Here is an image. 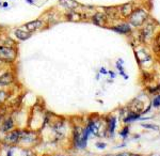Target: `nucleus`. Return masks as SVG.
Here are the masks:
<instances>
[{
	"label": "nucleus",
	"mask_w": 160,
	"mask_h": 156,
	"mask_svg": "<svg viewBox=\"0 0 160 156\" xmlns=\"http://www.w3.org/2000/svg\"><path fill=\"white\" fill-rule=\"evenodd\" d=\"M18 57V47L0 44V60L4 64H13Z\"/></svg>",
	"instance_id": "nucleus-1"
},
{
	"label": "nucleus",
	"mask_w": 160,
	"mask_h": 156,
	"mask_svg": "<svg viewBox=\"0 0 160 156\" xmlns=\"http://www.w3.org/2000/svg\"><path fill=\"white\" fill-rule=\"evenodd\" d=\"M25 29H27V31L31 32V33H35V32L40 31V30L46 29L48 28V24L45 22V20L43 18H37V20H30V22H26V24L22 25Z\"/></svg>",
	"instance_id": "nucleus-2"
},
{
	"label": "nucleus",
	"mask_w": 160,
	"mask_h": 156,
	"mask_svg": "<svg viewBox=\"0 0 160 156\" xmlns=\"http://www.w3.org/2000/svg\"><path fill=\"white\" fill-rule=\"evenodd\" d=\"M130 18H129V22H130L131 25L133 26H141V25L143 24L144 20H146V12L142 9L138 11H135L130 14Z\"/></svg>",
	"instance_id": "nucleus-3"
},
{
	"label": "nucleus",
	"mask_w": 160,
	"mask_h": 156,
	"mask_svg": "<svg viewBox=\"0 0 160 156\" xmlns=\"http://www.w3.org/2000/svg\"><path fill=\"white\" fill-rule=\"evenodd\" d=\"M90 134L87 127L85 129H81V128H77L75 134V143L77 146L79 148H84L85 144H87V135Z\"/></svg>",
	"instance_id": "nucleus-4"
},
{
	"label": "nucleus",
	"mask_w": 160,
	"mask_h": 156,
	"mask_svg": "<svg viewBox=\"0 0 160 156\" xmlns=\"http://www.w3.org/2000/svg\"><path fill=\"white\" fill-rule=\"evenodd\" d=\"M13 34H14L15 39L18 40V41H20V42L27 41V40H29L30 38L33 35V33H31V32H29V31H27V29H25L22 26L15 28L14 31H13Z\"/></svg>",
	"instance_id": "nucleus-5"
},
{
	"label": "nucleus",
	"mask_w": 160,
	"mask_h": 156,
	"mask_svg": "<svg viewBox=\"0 0 160 156\" xmlns=\"http://www.w3.org/2000/svg\"><path fill=\"white\" fill-rule=\"evenodd\" d=\"M15 80V74L13 71H7L0 75V86L5 87L10 86L14 82Z\"/></svg>",
	"instance_id": "nucleus-6"
},
{
	"label": "nucleus",
	"mask_w": 160,
	"mask_h": 156,
	"mask_svg": "<svg viewBox=\"0 0 160 156\" xmlns=\"http://www.w3.org/2000/svg\"><path fill=\"white\" fill-rule=\"evenodd\" d=\"M58 4L65 10H77V8L80 7L79 2L76 0H58Z\"/></svg>",
	"instance_id": "nucleus-7"
},
{
	"label": "nucleus",
	"mask_w": 160,
	"mask_h": 156,
	"mask_svg": "<svg viewBox=\"0 0 160 156\" xmlns=\"http://www.w3.org/2000/svg\"><path fill=\"white\" fill-rule=\"evenodd\" d=\"M108 20L107 16L102 12H97L95 13L94 15L92 16V22L96 26H105Z\"/></svg>",
	"instance_id": "nucleus-8"
},
{
	"label": "nucleus",
	"mask_w": 160,
	"mask_h": 156,
	"mask_svg": "<svg viewBox=\"0 0 160 156\" xmlns=\"http://www.w3.org/2000/svg\"><path fill=\"white\" fill-rule=\"evenodd\" d=\"M64 18L68 22H79L81 20V14L76 10H66L64 13Z\"/></svg>",
	"instance_id": "nucleus-9"
},
{
	"label": "nucleus",
	"mask_w": 160,
	"mask_h": 156,
	"mask_svg": "<svg viewBox=\"0 0 160 156\" xmlns=\"http://www.w3.org/2000/svg\"><path fill=\"white\" fill-rule=\"evenodd\" d=\"M19 139H22V132L20 130H12L7 134V140L9 142H17Z\"/></svg>",
	"instance_id": "nucleus-10"
},
{
	"label": "nucleus",
	"mask_w": 160,
	"mask_h": 156,
	"mask_svg": "<svg viewBox=\"0 0 160 156\" xmlns=\"http://www.w3.org/2000/svg\"><path fill=\"white\" fill-rule=\"evenodd\" d=\"M137 56H138V59L140 60V62H142V63L150 61V55H148L144 49H138V50H137Z\"/></svg>",
	"instance_id": "nucleus-11"
},
{
	"label": "nucleus",
	"mask_w": 160,
	"mask_h": 156,
	"mask_svg": "<svg viewBox=\"0 0 160 156\" xmlns=\"http://www.w3.org/2000/svg\"><path fill=\"white\" fill-rule=\"evenodd\" d=\"M153 33H154V26L153 25H148V26H146V27L144 28L143 31H142L143 39L145 40V41H147L150 38H152Z\"/></svg>",
	"instance_id": "nucleus-12"
},
{
	"label": "nucleus",
	"mask_w": 160,
	"mask_h": 156,
	"mask_svg": "<svg viewBox=\"0 0 160 156\" xmlns=\"http://www.w3.org/2000/svg\"><path fill=\"white\" fill-rule=\"evenodd\" d=\"M112 29H113L115 32H117V33H127V32L130 31V27H129L127 24L117 25V26H114V27H112Z\"/></svg>",
	"instance_id": "nucleus-13"
},
{
	"label": "nucleus",
	"mask_w": 160,
	"mask_h": 156,
	"mask_svg": "<svg viewBox=\"0 0 160 156\" xmlns=\"http://www.w3.org/2000/svg\"><path fill=\"white\" fill-rule=\"evenodd\" d=\"M14 126V122H13L12 118H7L2 122V126H1V130L3 132H9L10 129H12V127Z\"/></svg>",
	"instance_id": "nucleus-14"
},
{
	"label": "nucleus",
	"mask_w": 160,
	"mask_h": 156,
	"mask_svg": "<svg viewBox=\"0 0 160 156\" xmlns=\"http://www.w3.org/2000/svg\"><path fill=\"white\" fill-rule=\"evenodd\" d=\"M120 12L123 16L127 17V16H130V14L132 13V5L130 3H127V4H124L121 7L120 9Z\"/></svg>",
	"instance_id": "nucleus-15"
},
{
	"label": "nucleus",
	"mask_w": 160,
	"mask_h": 156,
	"mask_svg": "<svg viewBox=\"0 0 160 156\" xmlns=\"http://www.w3.org/2000/svg\"><path fill=\"white\" fill-rule=\"evenodd\" d=\"M1 44L3 45H7V46H13V47H18V45L16 44V42L14 41V40L12 39V38L10 37H7L4 40L2 41V43Z\"/></svg>",
	"instance_id": "nucleus-16"
},
{
	"label": "nucleus",
	"mask_w": 160,
	"mask_h": 156,
	"mask_svg": "<svg viewBox=\"0 0 160 156\" xmlns=\"http://www.w3.org/2000/svg\"><path fill=\"white\" fill-rule=\"evenodd\" d=\"M9 98V93L7 91H0V107L3 105V103Z\"/></svg>",
	"instance_id": "nucleus-17"
},
{
	"label": "nucleus",
	"mask_w": 160,
	"mask_h": 156,
	"mask_svg": "<svg viewBox=\"0 0 160 156\" xmlns=\"http://www.w3.org/2000/svg\"><path fill=\"white\" fill-rule=\"evenodd\" d=\"M114 127H115V119H114V118H111V119L109 120V130L111 134L113 133Z\"/></svg>",
	"instance_id": "nucleus-18"
},
{
	"label": "nucleus",
	"mask_w": 160,
	"mask_h": 156,
	"mask_svg": "<svg viewBox=\"0 0 160 156\" xmlns=\"http://www.w3.org/2000/svg\"><path fill=\"white\" fill-rule=\"evenodd\" d=\"M9 7H10V4H9V1H2V5H1V9H7Z\"/></svg>",
	"instance_id": "nucleus-19"
},
{
	"label": "nucleus",
	"mask_w": 160,
	"mask_h": 156,
	"mask_svg": "<svg viewBox=\"0 0 160 156\" xmlns=\"http://www.w3.org/2000/svg\"><path fill=\"white\" fill-rule=\"evenodd\" d=\"M25 2L30 5H33V4H35V0H25Z\"/></svg>",
	"instance_id": "nucleus-20"
},
{
	"label": "nucleus",
	"mask_w": 160,
	"mask_h": 156,
	"mask_svg": "<svg viewBox=\"0 0 160 156\" xmlns=\"http://www.w3.org/2000/svg\"><path fill=\"white\" fill-rule=\"evenodd\" d=\"M160 104V98H157L155 100H154V105L155 106H158Z\"/></svg>",
	"instance_id": "nucleus-21"
},
{
	"label": "nucleus",
	"mask_w": 160,
	"mask_h": 156,
	"mask_svg": "<svg viewBox=\"0 0 160 156\" xmlns=\"http://www.w3.org/2000/svg\"><path fill=\"white\" fill-rule=\"evenodd\" d=\"M144 127H147V128H155V129H157V127L156 126H153V125H148V124H144L143 125Z\"/></svg>",
	"instance_id": "nucleus-22"
},
{
	"label": "nucleus",
	"mask_w": 160,
	"mask_h": 156,
	"mask_svg": "<svg viewBox=\"0 0 160 156\" xmlns=\"http://www.w3.org/2000/svg\"><path fill=\"white\" fill-rule=\"evenodd\" d=\"M127 132H128V129H127V128H125V130H123V132H122V135H123V136L125 137V135L127 134Z\"/></svg>",
	"instance_id": "nucleus-23"
},
{
	"label": "nucleus",
	"mask_w": 160,
	"mask_h": 156,
	"mask_svg": "<svg viewBox=\"0 0 160 156\" xmlns=\"http://www.w3.org/2000/svg\"><path fill=\"white\" fill-rule=\"evenodd\" d=\"M117 156H130V155L127 153H124V154H120V155H117Z\"/></svg>",
	"instance_id": "nucleus-24"
},
{
	"label": "nucleus",
	"mask_w": 160,
	"mask_h": 156,
	"mask_svg": "<svg viewBox=\"0 0 160 156\" xmlns=\"http://www.w3.org/2000/svg\"><path fill=\"white\" fill-rule=\"evenodd\" d=\"M3 65H4V63H3V62L1 61V60H0V70H1V68H2Z\"/></svg>",
	"instance_id": "nucleus-25"
},
{
	"label": "nucleus",
	"mask_w": 160,
	"mask_h": 156,
	"mask_svg": "<svg viewBox=\"0 0 160 156\" xmlns=\"http://www.w3.org/2000/svg\"><path fill=\"white\" fill-rule=\"evenodd\" d=\"M157 44L160 46V35H159V37H158V39H157Z\"/></svg>",
	"instance_id": "nucleus-26"
},
{
	"label": "nucleus",
	"mask_w": 160,
	"mask_h": 156,
	"mask_svg": "<svg viewBox=\"0 0 160 156\" xmlns=\"http://www.w3.org/2000/svg\"><path fill=\"white\" fill-rule=\"evenodd\" d=\"M1 5H2V1L0 0V8H1Z\"/></svg>",
	"instance_id": "nucleus-27"
},
{
	"label": "nucleus",
	"mask_w": 160,
	"mask_h": 156,
	"mask_svg": "<svg viewBox=\"0 0 160 156\" xmlns=\"http://www.w3.org/2000/svg\"><path fill=\"white\" fill-rule=\"evenodd\" d=\"M1 120H2V116L0 115V122H1Z\"/></svg>",
	"instance_id": "nucleus-28"
},
{
	"label": "nucleus",
	"mask_w": 160,
	"mask_h": 156,
	"mask_svg": "<svg viewBox=\"0 0 160 156\" xmlns=\"http://www.w3.org/2000/svg\"><path fill=\"white\" fill-rule=\"evenodd\" d=\"M1 29H2V26H1V25H0V30H1Z\"/></svg>",
	"instance_id": "nucleus-29"
},
{
	"label": "nucleus",
	"mask_w": 160,
	"mask_h": 156,
	"mask_svg": "<svg viewBox=\"0 0 160 156\" xmlns=\"http://www.w3.org/2000/svg\"><path fill=\"white\" fill-rule=\"evenodd\" d=\"M7 156H11V152H9V155H7Z\"/></svg>",
	"instance_id": "nucleus-30"
}]
</instances>
